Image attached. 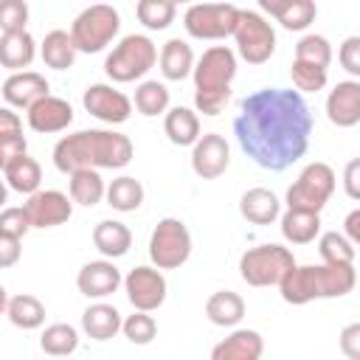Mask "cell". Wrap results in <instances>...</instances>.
I'll use <instances>...</instances> for the list:
<instances>
[{
  "instance_id": "cell-1",
  "label": "cell",
  "mask_w": 360,
  "mask_h": 360,
  "mask_svg": "<svg viewBox=\"0 0 360 360\" xmlns=\"http://www.w3.org/2000/svg\"><path fill=\"white\" fill-rule=\"evenodd\" d=\"M233 135L256 166L284 172L309 149L312 112L298 90L264 87L242 101Z\"/></svg>"
},
{
  "instance_id": "cell-2",
  "label": "cell",
  "mask_w": 360,
  "mask_h": 360,
  "mask_svg": "<svg viewBox=\"0 0 360 360\" xmlns=\"http://www.w3.org/2000/svg\"><path fill=\"white\" fill-rule=\"evenodd\" d=\"M132 155V141L115 129H79L56 141L53 166L62 174L79 169H124Z\"/></svg>"
},
{
  "instance_id": "cell-3",
  "label": "cell",
  "mask_w": 360,
  "mask_h": 360,
  "mask_svg": "<svg viewBox=\"0 0 360 360\" xmlns=\"http://www.w3.org/2000/svg\"><path fill=\"white\" fill-rule=\"evenodd\" d=\"M354 284L357 273L352 264H295L278 290L287 304L301 307L318 298H340L352 292Z\"/></svg>"
},
{
  "instance_id": "cell-4",
  "label": "cell",
  "mask_w": 360,
  "mask_h": 360,
  "mask_svg": "<svg viewBox=\"0 0 360 360\" xmlns=\"http://www.w3.org/2000/svg\"><path fill=\"white\" fill-rule=\"evenodd\" d=\"M194 107L202 115H219L231 98L236 53L228 45H211L194 65Z\"/></svg>"
},
{
  "instance_id": "cell-5",
  "label": "cell",
  "mask_w": 360,
  "mask_h": 360,
  "mask_svg": "<svg viewBox=\"0 0 360 360\" xmlns=\"http://www.w3.org/2000/svg\"><path fill=\"white\" fill-rule=\"evenodd\" d=\"M158 62V48L146 34H127L104 59V73L112 82L143 79Z\"/></svg>"
},
{
  "instance_id": "cell-6",
  "label": "cell",
  "mask_w": 360,
  "mask_h": 360,
  "mask_svg": "<svg viewBox=\"0 0 360 360\" xmlns=\"http://www.w3.org/2000/svg\"><path fill=\"white\" fill-rule=\"evenodd\" d=\"M295 267L292 250L284 245H256L248 248L239 259V276L245 284L250 287H270V284H281L287 278V273Z\"/></svg>"
},
{
  "instance_id": "cell-7",
  "label": "cell",
  "mask_w": 360,
  "mask_h": 360,
  "mask_svg": "<svg viewBox=\"0 0 360 360\" xmlns=\"http://www.w3.org/2000/svg\"><path fill=\"white\" fill-rule=\"evenodd\" d=\"M121 31V17L112 6H104V3H96V6H87L70 25V37H73V45L76 51L82 53H98L104 51Z\"/></svg>"
},
{
  "instance_id": "cell-8",
  "label": "cell",
  "mask_w": 360,
  "mask_h": 360,
  "mask_svg": "<svg viewBox=\"0 0 360 360\" xmlns=\"http://www.w3.org/2000/svg\"><path fill=\"white\" fill-rule=\"evenodd\" d=\"M335 191V172L329 163H307L298 174V180L287 188V208L290 211H309V214H321V208L329 202Z\"/></svg>"
},
{
  "instance_id": "cell-9",
  "label": "cell",
  "mask_w": 360,
  "mask_h": 360,
  "mask_svg": "<svg viewBox=\"0 0 360 360\" xmlns=\"http://www.w3.org/2000/svg\"><path fill=\"white\" fill-rule=\"evenodd\" d=\"M239 14L233 3H194L183 14V28L194 39H225L236 34Z\"/></svg>"
},
{
  "instance_id": "cell-10",
  "label": "cell",
  "mask_w": 360,
  "mask_h": 360,
  "mask_svg": "<svg viewBox=\"0 0 360 360\" xmlns=\"http://www.w3.org/2000/svg\"><path fill=\"white\" fill-rule=\"evenodd\" d=\"M191 256V233L186 228V222L166 217L155 225L152 236H149V259L158 270H174L180 264H186Z\"/></svg>"
},
{
  "instance_id": "cell-11",
  "label": "cell",
  "mask_w": 360,
  "mask_h": 360,
  "mask_svg": "<svg viewBox=\"0 0 360 360\" xmlns=\"http://www.w3.org/2000/svg\"><path fill=\"white\" fill-rule=\"evenodd\" d=\"M233 39H236V53L248 65H264L273 56V51H276V31H273V25L259 11H250V8H242Z\"/></svg>"
},
{
  "instance_id": "cell-12",
  "label": "cell",
  "mask_w": 360,
  "mask_h": 360,
  "mask_svg": "<svg viewBox=\"0 0 360 360\" xmlns=\"http://www.w3.org/2000/svg\"><path fill=\"white\" fill-rule=\"evenodd\" d=\"M124 290L129 304L141 312H155L166 301V278L158 267H149V264L132 267L124 276Z\"/></svg>"
},
{
  "instance_id": "cell-13",
  "label": "cell",
  "mask_w": 360,
  "mask_h": 360,
  "mask_svg": "<svg viewBox=\"0 0 360 360\" xmlns=\"http://www.w3.org/2000/svg\"><path fill=\"white\" fill-rule=\"evenodd\" d=\"M31 228H56L73 217V200L56 188H39L22 202Z\"/></svg>"
},
{
  "instance_id": "cell-14",
  "label": "cell",
  "mask_w": 360,
  "mask_h": 360,
  "mask_svg": "<svg viewBox=\"0 0 360 360\" xmlns=\"http://www.w3.org/2000/svg\"><path fill=\"white\" fill-rule=\"evenodd\" d=\"M82 104L93 118H98L104 124H124L132 115V101L121 90H115L112 84H101V82L90 84L84 90Z\"/></svg>"
},
{
  "instance_id": "cell-15",
  "label": "cell",
  "mask_w": 360,
  "mask_h": 360,
  "mask_svg": "<svg viewBox=\"0 0 360 360\" xmlns=\"http://www.w3.org/2000/svg\"><path fill=\"white\" fill-rule=\"evenodd\" d=\"M228 166H231V146H228V141L222 135L205 132L191 146V169H194L197 177L217 180L219 174H225Z\"/></svg>"
},
{
  "instance_id": "cell-16",
  "label": "cell",
  "mask_w": 360,
  "mask_h": 360,
  "mask_svg": "<svg viewBox=\"0 0 360 360\" xmlns=\"http://www.w3.org/2000/svg\"><path fill=\"white\" fill-rule=\"evenodd\" d=\"M121 284H124V278H121V270L112 264V259L87 262V264H82V270L76 276L79 292L87 295V298H93V301H101V298L112 295Z\"/></svg>"
},
{
  "instance_id": "cell-17",
  "label": "cell",
  "mask_w": 360,
  "mask_h": 360,
  "mask_svg": "<svg viewBox=\"0 0 360 360\" xmlns=\"http://www.w3.org/2000/svg\"><path fill=\"white\" fill-rule=\"evenodd\" d=\"M51 84L42 73L37 70H20V73H11L6 82H3V98L8 107H20V110H31L37 101L48 98L51 93Z\"/></svg>"
},
{
  "instance_id": "cell-18",
  "label": "cell",
  "mask_w": 360,
  "mask_h": 360,
  "mask_svg": "<svg viewBox=\"0 0 360 360\" xmlns=\"http://www.w3.org/2000/svg\"><path fill=\"white\" fill-rule=\"evenodd\" d=\"M326 118L335 127H354L360 124V82L346 79L338 82L326 96Z\"/></svg>"
},
{
  "instance_id": "cell-19",
  "label": "cell",
  "mask_w": 360,
  "mask_h": 360,
  "mask_svg": "<svg viewBox=\"0 0 360 360\" xmlns=\"http://www.w3.org/2000/svg\"><path fill=\"white\" fill-rule=\"evenodd\" d=\"M73 124V107L59 98V96H48L42 101H37L31 110H28V127L39 135H53V132H62Z\"/></svg>"
},
{
  "instance_id": "cell-20",
  "label": "cell",
  "mask_w": 360,
  "mask_h": 360,
  "mask_svg": "<svg viewBox=\"0 0 360 360\" xmlns=\"http://www.w3.org/2000/svg\"><path fill=\"white\" fill-rule=\"evenodd\" d=\"M259 8L276 17L287 31H304L318 17V6L312 0H259Z\"/></svg>"
},
{
  "instance_id": "cell-21",
  "label": "cell",
  "mask_w": 360,
  "mask_h": 360,
  "mask_svg": "<svg viewBox=\"0 0 360 360\" xmlns=\"http://www.w3.org/2000/svg\"><path fill=\"white\" fill-rule=\"evenodd\" d=\"M264 340L256 329H236L211 349V360H259Z\"/></svg>"
},
{
  "instance_id": "cell-22",
  "label": "cell",
  "mask_w": 360,
  "mask_h": 360,
  "mask_svg": "<svg viewBox=\"0 0 360 360\" xmlns=\"http://www.w3.org/2000/svg\"><path fill=\"white\" fill-rule=\"evenodd\" d=\"M239 214L253 222V225H270L276 219H281V202L278 197L264 188V186H256V188H248L239 200Z\"/></svg>"
},
{
  "instance_id": "cell-23",
  "label": "cell",
  "mask_w": 360,
  "mask_h": 360,
  "mask_svg": "<svg viewBox=\"0 0 360 360\" xmlns=\"http://www.w3.org/2000/svg\"><path fill=\"white\" fill-rule=\"evenodd\" d=\"M124 321H121V312L112 307V304H104V301H96L90 304L84 312H82V329L87 338L93 340H110L121 332Z\"/></svg>"
},
{
  "instance_id": "cell-24",
  "label": "cell",
  "mask_w": 360,
  "mask_h": 360,
  "mask_svg": "<svg viewBox=\"0 0 360 360\" xmlns=\"http://www.w3.org/2000/svg\"><path fill=\"white\" fill-rule=\"evenodd\" d=\"M194 51L186 39L172 37L163 48H160V73L169 82H183L186 76L194 73Z\"/></svg>"
},
{
  "instance_id": "cell-25",
  "label": "cell",
  "mask_w": 360,
  "mask_h": 360,
  "mask_svg": "<svg viewBox=\"0 0 360 360\" xmlns=\"http://www.w3.org/2000/svg\"><path fill=\"white\" fill-rule=\"evenodd\" d=\"M93 245L104 259H118L132 248V233L118 219H101L93 228Z\"/></svg>"
},
{
  "instance_id": "cell-26",
  "label": "cell",
  "mask_w": 360,
  "mask_h": 360,
  "mask_svg": "<svg viewBox=\"0 0 360 360\" xmlns=\"http://www.w3.org/2000/svg\"><path fill=\"white\" fill-rule=\"evenodd\" d=\"M163 132L174 146H194L200 135V118L188 107H172L163 118Z\"/></svg>"
},
{
  "instance_id": "cell-27",
  "label": "cell",
  "mask_w": 360,
  "mask_h": 360,
  "mask_svg": "<svg viewBox=\"0 0 360 360\" xmlns=\"http://www.w3.org/2000/svg\"><path fill=\"white\" fill-rule=\"evenodd\" d=\"M37 56V42L28 31L17 34H3L0 37V65L20 73V68H28Z\"/></svg>"
},
{
  "instance_id": "cell-28",
  "label": "cell",
  "mask_w": 360,
  "mask_h": 360,
  "mask_svg": "<svg viewBox=\"0 0 360 360\" xmlns=\"http://www.w3.org/2000/svg\"><path fill=\"white\" fill-rule=\"evenodd\" d=\"M3 177H6V183H8L11 191H17V194H28V197H31V194L39 191L42 169H39V163H37L34 158L20 155V158H14L11 163L3 166Z\"/></svg>"
},
{
  "instance_id": "cell-29",
  "label": "cell",
  "mask_w": 360,
  "mask_h": 360,
  "mask_svg": "<svg viewBox=\"0 0 360 360\" xmlns=\"http://www.w3.org/2000/svg\"><path fill=\"white\" fill-rule=\"evenodd\" d=\"M39 53H42V62H45L48 68H53V70H68V68H73L79 51H76V45H73L70 31L56 28V31H48V34H45V39H42V45H39Z\"/></svg>"
},
{
  "instance_id": "cell-30",
  "label": "cell",
  "mask_w": 360,
  "mask_h": 360,
  "mask_svg": "<svg viewBox=\"0 0 360 360\" xmlns=\"http://www.w3.org/2000/svg\"><path fill=\"white\" fill-rule=\"evenodd\" d=\"M278 222H281V236L290 245H309L315 236H321V214L287 208Z\"/></svg>"
},
{
  "instance_id": "cell-31",
  "label": "cell",
  "mask_w": 360,
  "mask_h": 360,
  "mask_svg": "<svg viewBox=\"0 0 360 360\" xmlns=\"http://www.w3.org/2000/svg\"><path fill=\"white\" fill-rule=\"evenodd\" d=\"M205 315L217 326H236L245 318V301L233 290H217L205 301Z\"/></svg>"
},
{
  "instance_id": "cell-32",
  "label": "cell",
  "mask_w": 360,
  "mask_h": 360,
  "mask_svg": "<svg viewBox=\"0 0 360 360\" xmlns=\"http://www.w3.org/2000/svg\"><path fill=\"white\" fill-rule=\"evenodd\" d=\"M70 200L84 205V208H93L98 205L104 197H107V186H104V177L98 174V169H79L70 174Z\"/></svg>"
},
{
  "instance_id": "cell-33",
  "label": "cell",
  "mask_w": 360,
  "mask_h": 360,
  "mask_svg": "<svg viewBox=\"0 0 360 360\" xmlns=\"http://www.w3.org/2000/svg\"><path fill=\"white\" fill-rule=\"evenodd\" d=\"M6 315L17 329H39L45 323V307L37 295L20 292L6 301Z\"/></svg>"
},
{
  "instance_id": "cell-34",
  "label": "cell",
  "mask_w": 360,
  "mask_h": 360,
  "mask_svg": "<svg viewBox=\"0 0 360 360\" xmlns=\"http://www.w3.org/2000/svg\"><path fill=\"white\" fill-rule=\"evenodd\" d=\"M141 202H143V186H141V180L124 174V177H115L107 186V205H112L115 211L127 214V211L141 208Z\"/></svg>"
},
{
  "instance_id": "cell-35",
  "label": "cell",
  "mask_w": 360,
  "mask_h": 360,
  "mask_svg": "<svg viewBox=\"0 0 360 360\" xmlns=\"http://www.w3.org/2000/svg\"><path fill=\"white\" fill-rule=\"evenodd\" d=\"M39 346L45 354L51 357H68L76 352L79 346V332L70 326V323H51L42 329L39 335Z\"/></svg>"
},
{
  "instance_id": "cell-36",
  "label": "cell",
  "mask_w": 360,
  "mask_h": 360,
  "mask_svg": "<svg viewBox=\"0 0 360 360\" xmlns=\"http://www.w3.org/2000/svg\"><path fill=\"white\" fill-rule=\"evenodd\" d=\"M135 107L141 115L152 118V115H160L169 110V90L163 82L158 79H146L135 87Z\"/></svg>"
},
{
  "instance_id": "cell-37",
  "label": "cell",
  "mask_w": 360,
  "mask_h": 360,
  "mask_svg": "<svg viewBox=\"0 0 360 360\" xmlns=\"http://www.w3.org/2000/svg\"><path fill=\"white\" fill-rule=\"evenodd\" d=\"M135 14L149 31H166L174 22L177 6L172 0H141L135 6Z\"/></svg>"
},
{
  "instance_id": "cell-38",
  "label": "cell",
  "mask_w": 360,
  "mask_h": 360,
  "mask_svg": "<svg viewBox=\"0 0 360 360\" xmlns=\"http://www.w3.org/2000/svg\"><path fill=\"white\" fill-rule=\"evenodd\" d=\"M318 253L323 264H352L354 262V245L346 239V233L326 231L318 239Z\"/></svg>"
},
{
  "instance_id": "cell-39",
  "label": "cell",
  "mask_w": 360,
  "mask_h": 360,
  "mask_svg": "<svg viewBox=\"0 0 360 360\" xmlns=\"http://www.w3.org/2000/svg\"><path fill=\"white\" fill-rule=\"evenodd\" d=\"M295 59H298V62L318 65V68L326 70L329 62H332V45H329V39L321 37V34H307V37H301L298 45H295Z\"/></svg>"
},
{
  "instance_id": "cell-40",
  "label": "cell",
  "mask_w": 360,
  "mask_h": 360,
  "mask_svg": "<svg viewBox=\"0 0 360 360\" xmlns=\"http://www.w3.org/2000/svg\"><path fill=\"white\" fill-rule=\"evenodd\" d=\"M121 332H124V338H127L129 343H135V346H146V343L155 340V335H158V323H155V318H152L149 312L135 309L132 315L124 318Z\"/></svg>"
},
{
  "instance_id": "cell-41",
  "label": "cell",
  "mask_w": 360,
  "mask_h": 360,
  "mask_svg": "<svg viewBox=\"0 0 360 360\" xmlns=\"http://www.w3.org/2000/svg\"><path fill=\"white\" fill-rule=\"evenodd\" d=\"M290 76H292V84L298 87V93H318L326 87V79H329L323 68L309 65V62H298V59H292Z\"/></svg>"
},
{
  "instance_id": "cell-42",
  "label": "cell",
  "mask_w": 360,
  "mask_h": 360,
  "mask_svg": "<svg viewBox=\"0 0 360 360\" xmlns=\"http://www.w3.org/2000/svg\"><path fill=\"white\" fill-rule=\"evenodd\" d=\"M25 22H28V6L22 0H6L0 6V31L3 34L25 31Z\"/></svg>"
},
{
  "instance_id": "cell-43",
  "label": "cell",
  "mask_w": 360,
  "mask_h": 360,
  "mask_svg": "<svg viewBox=\"0 0 360 360\" xmlns=\"http://www.w3.org/2000/svg\"><path fill=\"white\" fill-rule=\"evenodd\" d=\"M31 231V219H28V214H25V208L20 205V208H3V214H0V233L3 236H14V239H22L25 233Z\"/></svg>"
},
{
  "instance_id": "cell-44",
  "label": "cell",
  "mask_w": 360,
  "mask_h": 360,
  "mask_svg": "<svg viewBox=\"0 0 360 360\" xmlns=\"http://www.w3.org/2000/svg\"><path fill=\"white\" fill-rule=\"evenodd\" d=\"M338 59H340V68L360 82V37H346L338 48Z\"/></svg>"
},
{
  "instance_id": "cell-45",
  "label": "cell",
  "mask_w": 360,
  "mask_h": 360,
  "mask_svg": "<svg viewBox=\"0 0 360 360\" xmlns=\"http://www.w3.org/2000/svg\"><path fill=\"white\" fill-rule=\"evenodd\" d=\"M340 352L349 360H360V321L340 329Z\"/></svg>"
},
{
  "instance_id": "cell-46",
  "label": "cell",
  "mask_w": 360,
  "mask_h": 360,
  "mask_svg": "<svg viewBox=\"0 0 360 360\" xmlns=\"http://www.w3.org/2000/svg\"><path fill=\"white\" fill-rule=\"evenodd\" d=\"M343 191L360 202V158H352L343 169Z\"/></svg>"
},
{
  "instance_id": "cell-47",
  "label": "cell",
  "mask_w": 360,
  "mask_h": 360,
  "mask_svg": "<svg viewBox=\"0 0 360 360\" xmlns=\"http://www.w3.org/2000/svg\"><path fill=\"white\" fill-rule=\"evenodd\" d=\"M17 135H22V121L11 107H3L0 110V141L17 138Z\"/></svg>"
},
{
  "instance_id": "cell-48",
  "label": "cell",
  "mask_w": 360,
  "mask_h": 360,
  "mask_svg": "<svg viewBox=\"0 0 360 360\" xmlns=\"http://www.w3.org/2000/svg\"><path fill=\"white\" fill-rule=\"evenodd\" d=\"M20 253H22V239L3 236V233H0V267H11V264H17Z\"/></svg>"
},
{
  "instance_id": "cell-49",
  "label": "cell",
  "mask_w": 360,
  "mask_h": 360,
  "mask_svg": "<svg viewBox=\"0 0 360 360\" xmlns=\"http://www.w3.org/2000/svg\"><path fill=\"white\" fill-rule=\"evenodd\" d=\"M25 149H28V143H25V138H22V135L0 141V166L11 163V160H14V158H20V155H28Z\"/></svg>"
},
{
  "instance_id": "cell-50",
  "label": "cell",
  "mask_w": 360,
  "mask_h": 360,
  "mask_svg": "<svg viewBox=\"0 0 360 360\" xmlns=\"http://www.w3.org/2000/svg\"><path fill=\"white\" fill-rule=\"evenodd\" d=\"M343 231H346V239H349L352 245L360 248V208H354V211L346 214V219H343Z\"/></svg>"
}]
</instances>
